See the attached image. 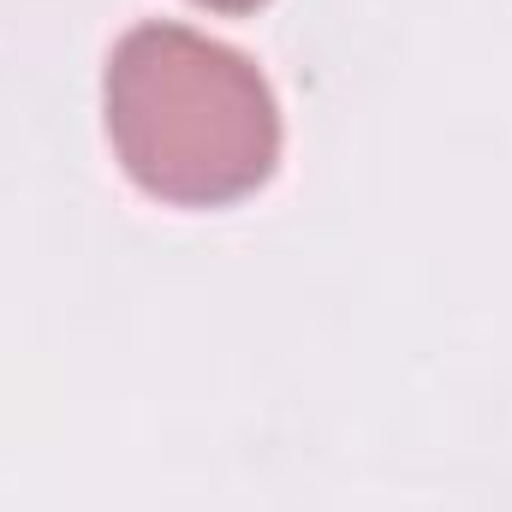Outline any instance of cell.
Wrapping results in <instances>:
<instances>
[{
  "label": "cell",
  "instance_id": "obj_1",
  "mask_svg": "<svg viewBox=\"0 0 512 512\" xmlns=\"http://www.w3.org/2000/svg\"><path fill=\"white\" fill-rule=\"evenodd\" d=\"M114 161L173 209H227L280 167V102L251 60L191 24H137L102 72Z\"/></svg>",
  "mask_w": 512,
  "mask_h": 512
},
{
  "label": "cell",
  "instance_id": "obj_2",
  "mask_svg": "<svg viewBox=\"0 0 512 512\" xmlns=\"http://www.w3.org/2000/svg\"><path fill=\"white\" fill-rule=\"evenodd\" d=\"M197 6H209V12H256L268 0H197Z\"/></svg>",
  "mask_w": 512,
  "mask_h": 512
}]
</instances>
